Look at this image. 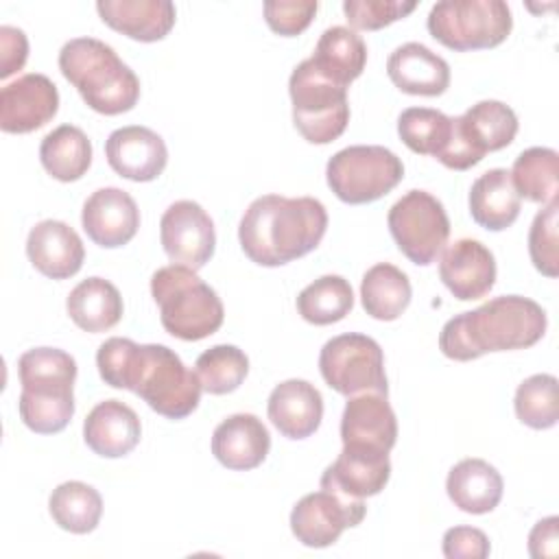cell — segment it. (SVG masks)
Wrapping results in <instances>:
<instances>
[{"instance_id":"cell-1","label":"cell","mask_w":559,"mask_h":559,"mask_svg":"<svg viewBox=\"0 0 559 559\" xmlns=\"http://www.w3.org/2000/svg\"><path fill=\"white\" fill-rule=\"evenodd\" d=\"M328 229L325 205L314 197L262 194L238 225L245 255L260 266H282L319 247Z\"/></svg>"},{"instance_id":"cell-2","label":"cell","mask_w":559,"mask_h":559,"mask_svg":"<svg viewBox=\"0 0 559 559\" xmlns=\"http://www.w3.org/2000/svg\"><path fill=\"white\" fill-rule=\"evenodd\" d=\"M546 325V312L537 301L522 295H500L445 321L439 334V349L461 362L489 352L526 349L542 341Z\"/></svg>"},{"instance_id":"cell-3","label":"cell","mask_w":559,"mask_h":559,"mask_svg":"<svg viewBox=\"0 0 559 559\" xmlns=\"http://www.w3.org/2000/svg\"><path fill=\"white\" fill-rule=\"evenodd\" d=\"M114 389H127L140 395L155 413L168 419L192 415L201 402V382L181 358L166 345H138L124 338L111 360Z\"/></svg>"},{"instance_id":"cell-4","label":"cell","mask_w":559,"mask_h":559,"mask_svg":"<svg viewBox=\"0 0 559 559\" xmlns=\"http://www.w3.org/2000/svg\"><path fill=\"white\" fill-rule=\"evenodd\" d=\"M20 417L37 435L61 432L74 415L76 360L57 347H33L17 360Z\"/></svg>"},{"instance_id":"cell-5","label":"cell","mask_w":559,"mask_h":559,"mask_svg":"<svg viewBox=\"0 0 559 559\" xmlns=\"http://www.w3.org/2000/svg\"><path fill=\"white\" fill-rule=\"evenodd\" d=\"M59 70L79 90L85 105L98 114H124L140 98V79L100 39L74 37L66 41L59 50Z\"/></svg>"},{"instance_id":"cell-6","label":"cell","mask_w":559,"mask_h":559,"mask_svg":"<svg viewBox=\"0 0 559 559\" xmlns=\"http://www.w3.org/2000/svg\"><path fill=\"white\" fill-rule=\"evenodd\" d=\"M151 295L159 306V321L168 334L181 341H201L214 334L225 319L216 290L197 271L168 264L153 273Z\"/></svg>"},{"instance_id":"cell-7","label":"cell","mask_w":559,"mask_h":559,"mask_svg":"<svg viewBox=\"0 0 559 559\" xmlns=\"http://www.w3.org/2000/svg\"><path fill=\"white\" fill-rule=\"evenodd\" d=\"M295 129L310 144H330L343 135L349 122L347 87L323 76L314 63L304 59L288 79Z\"/></svg>"},{"instance_id":"cell-8","label":"cell","mask_w":559,"mask_h":559,"mask_svg":"<svg viewBox=\"0 0 559 559\" xmlns=\"http://www.w3.org/2000/svg\"><path fill=\"white\" fill-rule=\"evenodd\" d=\"M428 33L450 50L500 46L511 28V9L502 0H441L428 13Z\"/></svg>"},{"instance_id":"cell-9","label":"cell","mask_w":559,"mask_h":559,"mask_svg":"<svg viewBox=\"0 0 559 559\" xmlns=\"http://www.w3.org/2000/svg\"><path fill=\"white\" fill-rule=\"evenodd\" d=\"M404 177L402 159L378 144H356L334 153L325 166L330 190L349 205H362L389 194Z\"/></svg>"},{"instance_id":"cell-10","label":"cell","mask_w":559,"mask_h":559,"mask_svg":"<svg viewBox=\"0 0 559 559\" xmlns=\"http://www.w3.org/2000/svg\"><path fill=\"white\" fill-rule=\"evenodd\" d=\"M319 371L325 384L345 397L360 393L389 395L382 347L367 334L347 332L330 338L321 347Z\"/></svg>"},{"instance_id":"cell-11","label":"cell","mask_w":559,"mask_h":559,"mask_svg":"<svg viewBox=\"0 0 559 559\" xmlns=\"http://www.w3.org/2000/svg\"><path fill=\"white\" fill-rule=\"evenodd\" d=\"M397 249L417 266H428L445 249L450 218L443 203L426 190H408L386 216Z\"/></svg>"},{"instance_id":"cell-12","label":"cell","mask_w":559,"mask_h":559,"mask_svg":"<svg viewBox=\"0 0 559 559\" xmlns=\"http://www.w3.org/2000/svg\"><path fill=\"white\" fill-rule=\"evenodd\" d=\"M367 513L365 500L345 498L332 489L306 493L290 511V531L308 548L332 546L345 528H354Z\"/></svg>"},{"instance_id":"cell-13","label":"cell","mask_w":559,"mask_h":559,"mask_svg":"<svg viewBox=\"0 0 559 559\" xmlns=\"http://www.w3.org/2000/svg\"><path fill=\"white\" fill-rule=\"evenodd\" d=\"M159 240L173 264L199 271L214 255V223L197 201L181 199L170 203L162 214Z\"/></svg>"},{"instance_id":"cell-14","label":"cell","mask_w":559,"mask_h":559,"mask_svg":"<svg viewBox=\"0 0 559 559\" xmlns=\"http://www.w3.org/2000/svg\"><path fill=\"white\" fill-rule=\"evenodd\" d=\"M59 109L57 85L39 72H28L0 90V129L31 133L55 118Z\"/></svg>"},{"instance_id":"cell-15","label":"cell","mask_w":559,"mask_h":559,"mask_svg":"<svg viewBox=\"0 0 559 559\" xmlns=\"http://www.w3.org/2000/svg\"><path fill=\"white\" fill-rule=\"evenodd\" d=\"M81 223L92 242L116 249L138 234L140 210L129 192L114 186L98 188L85 199Z\"/></svg>"},{"instance_id":"cell-16","label":"cell","mask_w":559,"mask_h":559,"mask_svg":"<svg viewBox=\"0 0 559 559\" xmlns=\"http://www.w3.org/2000/svg\"><path fill=\"white\" fill-rule=\"evenodd\" d=\"M109 166L124 179L153 181L168 164V148L159 133L142 124L120 127L105 142Z\"/></svg>"},{"instance_id":"cell-17","label":"cell","mask_w":559,"mask_h":559,"mask_svg":"<svg viewBox=\"0 0 559 559\" xmlns=\"http://www.w3.org/2000/svg\"><path fill=\"white\" fill-rule=\"evenodd\" d=\"M439 277L456 299H480L496 284V258L480 240L459 238L443 249Z\"/></svg>"},{"instance_id":"cell-18","label":"cell","mask_w":559,"mask_h":559,"mask_svg":"<svg viewBox=\"0 0 559 559\" xmlns=\"http://www.w3.org/2000/svg\"><path fill=\"white\" fill-rule=\"evenodd\" d=\"M343 445L391 452L397 441V419L386 400L378 393L347 397L341 417Z\"/></svg>"},{"instance_id":"cell-19","label":"cell","mask_w":559,"mask_h":559,"mask_svg":"<svg viewBox=\"0 0 559 559\" xmlns=\"http://www.w3.org/2000/svg\"><path fill=\"white\" fill-rule=\"evenodd\" d=\"M391 478L389 452L343 445L341 454L321 474V487L352 500L378 496Z\"/></svg>"},{"instance_id":"cell-20","label":"cell","mask_w":559,"mask_h":559,"mask_svg":"<svg viewBox=\"0 0 559 559\" xmlns=\"http://www.w3.org/2000/svg\"><path fill=\"white\" fill-rule=\"evenodd\" d=\"M26 255L41 275L50 280H68L81 271L85 247L68 223L46 218L28 231Z\"/></svg>"},{"instance_id":"cell-21","label":"cell","mask_w":559,"mask_h":559,"mask_svg":"<svg viewBox=\"0 0 559 559\" xmlns=\"http://www.w3.org/2000/svg\"><path fill=\"white\" fill-rule=\"evenodd\" d=\"M271 450V435L262 419L251 413H236L223 419L212 435V454L234 472L258 467Z\"/></svg>"},{"instance_id":"cell-22","label":"cell","mask_w":559,"mask_h":559,"mask_svg":"<svg viewBox=\"0 0 559 559\" xmlns=\"http://www.w3.org/2000/svg\"><path fill=\"white\" fill-rule=\"evenodd\" d=\"M142 437L138 413L120 400L98 402L83 424V439L87 448L105 459H120L129 454Z\"/></svg>"},{"instance_id":"cell-23","label":"cell","mask_w":559,"mask_h":559,"mask_svg":"<svg viewBox=\"0 0 559 559\" xmlns=\"http://www.w3.org/2000/svg\"><path fill=\"white\" fill-rule=\"evenodd\" d=\"M266 413L286 439H306L323 419V397L308 380L290 378L271 391Z\"/></svg>"},{"instance_id":"cell-24","label":"cell","mask_w":559,"mask_h":559,"mask_svg":"<svg viewBox=\"0 0 559 559\" xmlns=\"http://www.w3.org/2000/svg\"><path fill=\"white\" fill-rule=\"evenodd\" d=\"M393 85L413 96H439L450 85V66L443 57L419 41L397 46L386 61Z\"/></svg>"},{"instance_id":"cell-25","label":"cell","mask_w":559,"mask_h":559,"mask_svg":"<svg viewBox=\"0 0 559 559\" xmlns=\"http://www.w3.org/2000/svg\"><path fill=\"white\" fill-rule=\"evenodd\" d=\"M96 11L114 31L146 44L164 39L177 17L170 0H98Z\"/></svg>"},{"instance_id":"cell-26","label":"cell","mask_w":559,"mask_h":559,"mask_svg":"<svg viewBox=\"0 0 559 559\" xmlns=\"http://www.w3.org/2000/svg\"><path fill=\"white\" fill-rule=\"evenodd\" d=\"M448 498L465 513L483 515L498 507L502 500L504 483L500 472L483 459H463L450 472L445 480Z\"/></svg>"},{"instance_id":"cell-27","label":"cell","mask_w":559,"mask_h":559,"mask_svg":"<svg viewBox=\"0 0 559 559\" xmlns=\"http://www.w3.org/2000/svg\"><path fill=\"white\" fill-rule=\"evenodd\" d=\"M520 205L522 199L507 168H491L483 173L469 188V214L489 231L511 227L520 216Z\"/></svg>"},{"instance_id":"cell-28","label":"cell","mask_w":559,"mask_h":559,"mask_svg":"<svg viewBox=\"0 0 559 559\" xmlns=\"http://www.w3.org/2000/svg\"><path fill=\"white\" fill-rule=\"evenodd\" d=\"M68 314L83 332H107L122 319L120 290L105 277H87L79 282L66 301Z\"/></svg>"},{"instance_id":"cell-29","label":"cell","mask_w":559,"mask_h":559,"mask_svg":"<svg viewBox=\"0 0 559 559\" xmlns=\"http://www.w3.org/2000/svg\"><path fill=\"white\" fill-rule=\"evenodd\" d=\"M310 61L323 76L349 87V83L365 70L367 46L356 31L347 26H330L321 33Z\"/></svg>"},{"instance_id":"cell-30","label":"cell","mask_w":559,"mask_h":559,"mask_svg":"<svg viewBox=\"0 0 559 559\" xmlns=\"http://www.w3.org/2000/svg\"><path fill=\"white\" fill-rule=\"evenodd\" d=\"M413 288L408 275L389 262H378L362 275L360 301L369 317L395 321L411 304Z\"/></svg>"},{"instance_id":"cell-31","label":"cell","mask_w":559,"mask_h":559,"mask_svg":"<svg viewBox=\"0 0 559 559\" xmlns=\"http://www.w3.org/2000/svg\"><path fill=\"white\" fill-rule=\"evenodd\" d=\"M39 162L57 181L70 183L81 179L92 164V142L83 129L61 124L44 135L39 144Z\"/></svg>"},{"instance_id":"cell-32","label":"cell","mask_w":559,"mask_h":559,"mask_svg":"<svg viewBox=\"0 0 559 559\" xmlns=\"http://www.w3.org/2000/svg\"><path fill=\"white\" fill-rule=\"evenodd\" d=\"M48 511L59 528L74 535H85L92 533L100 522L103 498L87 483L66 480L52 489Z\"/></svg>"},{"instance_id":"cell-33","label":"cell","mask_w":559,"mask_h":559,"mask_svg":"<svg viewBox=\"0 0 559 559\" xmlns=\"http://www.w3.org/2000/svg\"><path fill=\"white\" fill-rule=\"evenodd\" d=\"M511 181L526 201L550 203L559 190V155L548 146H531L522 151L511 168Z\"/></svg>"},{"instance_id":"cell-34","label":"cell","mask_w":559,"mask_h":559,"mask_svg":"<svg viewBox=\"0 0 559 559\" xmlns=\"http://www.w3.org/2000/svg\"><path fill=\"white\" fill-rule=\"evenodd\" d=\"M461 124L483 155L509 146L518 133L515 111L500 100H480L472 105L461 116Z\"/></svg>"},{"instance_id":"cell-35","label":"cell","mask_w":559,"mask_h":559,"mask_svg":"<svg viewBox=\"0 0 559 559\" xmlns=\"http://www.w3.org/2000/svg\"><path fill=\"white\" fill-rule=\"evenodd\" d=\"M352 306V284L341 275H321L297 295V312L312 325L336 323L349 314Z\"/></svg>"},{"instance_id":"cell-36","label":"cell","mask_w":559,"mask_h":559,"mask_svg":"<svg viewBox=\"0 0 559 559\" xmlns=\"http://www.w3.org/2000/svg\"><path fill=\"white\" fill-rule=\"evenodd\" d=\"M400 140L417 155L439 157L452 133V118L430 107H408L397 118Z\"/></svg>"},{"instance_id":"cell-37","label":"cell","mask_w":559,"mask_h":559,"mask_svg":"<svg viewBox=\"0 0 559 559\" xmlns=\"http://www.w3.org/2000/svg\"><path fill=\"white\" fill-rule=\"evenodd\" d=\"M194 367L203 391L212 395H225L245 382L249 373V358L240 347L223 343L205 349L197 358Z\"/></svg>"},{"instance_id":"cell-38","label":"cell","mask_w":559,"mask_h":559,"mask_svg":"<svg viewBox=\"0 0 559 559\" xmlns=\"http://www.w3.org/2000/svg\"><path fill=\"white\" fill-rule=\"evenodd\" d=\"M515 415L533 430H548L559 419L557 378L550 373H535L526 378L515 391Z\"/></svg>"},{"instance_id":"cell-39","label":"cell","mask_w":559,"mask_h":559,"mask_svg":"<svg viewBox=\"0 0 559 559\" xmlns=\"http://www.w3.org/2000/svg\"><path fill=\"white\" fill-rule=\"evenodd\" d=\"M557 216H559V203L555 199V201L546 203V207L535 214V218L531 223V229H528L531 262L546 277H557L559 275Z\"/></svg>"},{"instance_id":"cell-40","label":"cell","mask_w":559,"mask_h":559,"mask_svg":"<svg viewBox=\"0 0 559 559\" xmlns=\"http://www.w3.org/2000/svg\"><path fill=\"white\" fill-rule=\"evenodd\" d=\"M415 7V0H345L343 13L349 26L358 31H378L406 17Z\"/></svg>"},{"instance_id":"cell-41","label":"cell","mask_w":559,"mask_h":559,"mask_svg":"<svg viewBox=\"0 0 559 559\" xmlns=\"http://www.w3.org/2000/svg\"><path fill=\"white\" fill-rule=\"evenodd\" d=\"M264 20L269 28L282 37H295L304 33L317 9V0H266L264 2Z\"/></svg>"},{"instance_id":"cell-42","label":"cell","mask_w":559,"mask_h":559,"mask_svg":"<svg viewBox=\"0 0 559 559\" xmlns=\"http://www.w3.org/2000/svg\"><path fill=\"white\" fill-rule=\"evenodd\" d=\"M489 537L474 526H452L443 533V555L448 559L489 557Z\"/></svg>"},{"instance_id":"cell-43","label":"cell","mask_w":559,"mask_h":559,"mask_svg":"<svg viewBox=\"0 0 559 559\" xmlns=\"http://www.w3.org/2000/svg\"><path fill=\"white\" fill-rule=\"evenodd\" d=\"M28 57V39L15 26H0V79L22 70Z\"/></svg>"},{"instance_id":"cell-44","label":"cell","mask_w":559,"mask_h":559,"mask_svg":"<svg viewBox=\"0 0 559 559\" xmlns=\"http://www.w3.org/2000/svg\"><path fill=\"white\" fill-rule=\"evenodd\" d=\"M528 552L535 559L559 555V518L557 515H548L531 528Z\"/></svg>"}]
</instances>
